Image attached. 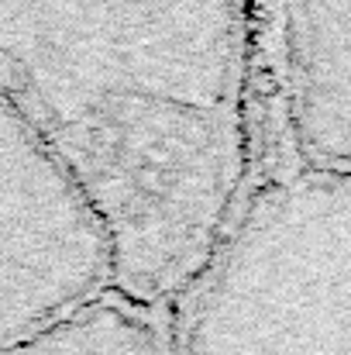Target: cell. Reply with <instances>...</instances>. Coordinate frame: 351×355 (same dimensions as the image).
Listing matches in <instances>:
<instances>
[{
    "instance_id": "obj_2",
    "label": "cell",
    "mask_w": 351,
    "mask_h": 355,
    "mask_svg": "<svg viewBox=\"0 0 351 355\" xmlns=\"http://www.w3.org/2000/svg\"><path fill=\"white\" fill-rule=\"evenodd\" d=\"M176 355H351V176L293 166L241 197L176 297Z\"/></svg>"
},
{
    "instance_id": "obj_1",
    "label": "cell",
    "mask_w": 351,
    "mask_h": 355,
    "mask_svg": "<svg viewBox=\"0 0 351 355\" xmlns=\"http://www.w3.org/2000/svg\"><path fill=\"white\" fill-rule=\"evenodd\" d=\"M251 0H0V94L80 180L117 290L176 300L244 190Z\"/></svg>"
},
{
    "instance_id": "obj_3",
    "label": "cell",
    "mask_w": 351,
    "mask_h": 355,
    "mask_svg": "<svg viewBox=\"0 0 351 355\" xmlns=\"http://www.w3.org/2000/svg\"><path fill=\"white\" fill-rule=\"evenodd\" d=\"M117 286L100 211L0 94V355Z\"/></svg>"
},
{
    "instance_id": "obj_4",
    "label": "cell",
    "mask_w": 351,
    "mask_h": 355,
    "mask_svg": "<svg viewBox=\"0 0 351 355\" xmlns=\"http://www.w3.org/2000/svg\"><path fill=\"white\" fill-rule=\"evenodd\" d=\"M276 31L293 162L351 176V0H279Z\"/></svg>"
}]
</instances>
